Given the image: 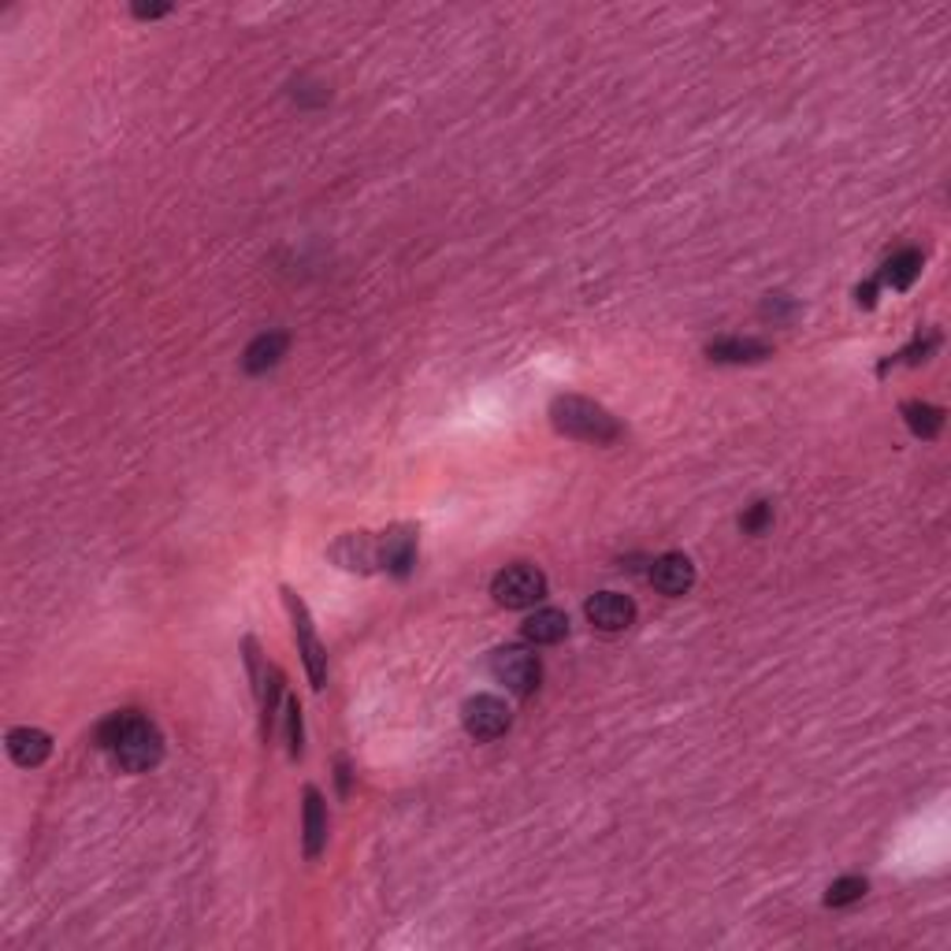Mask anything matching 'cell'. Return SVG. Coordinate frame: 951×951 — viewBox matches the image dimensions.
<instances>
[{
    "label": "cell",
    "mask_w": 951,
    "mask_h": 951,
    "mask_svg": "<svg viewBox=\"0 0 951 951\" xmlns=\"http://www.w3.org/2000/svg\"><path fill=\"white\" fill-rule=\"evenodd\" d=\"M283 602H287L290 625H295L298 654H301V662H305L309 684H313V691H324V684H327V647L320 643L316 625H313V617H309V606L290 588H283Z\"/></svg>",
    "instance_id": "obj_4"
},
{
    "label": "cell",
    "mask_w": 951,
    "mask_h": 951,
    "mask_svg": "<svg viewBox=\"0 0 951 951\" xmlns=\"http://www.w3.org/2000/svg\"><path fill=\"white\" fill-rule=\"evenodd\" d=\"M487 665H491V677L505 684V688L521 699L539 691V680H543V662H539V654L528 651V647H499Z\"/></svg>",
    "instance_id": "obj_5"
},
{
    "label": "cell",
    "mask_w": 951,
    "mask_h": 951,
    "mask_svg": "<svg viewBox=\"0 0 951 951\" xmlns=\"http://www.w3.org/2000/svg\"><path fill=\"white\" fill-rule=\"evenodd\" d=\"M521 633L528 643H536V647H554L568 636V617H565V610H554V606L536 610L528 621H524Z\"/></svg>",
    "instance_id": "obj_13"
},
{
    "label": "cell",
    "mask_w": 951,
    "mask_h": 951,
    "mask_svg": "<svg viewBox=\"0 0 951 951\" xmlns=\"http://www.w3.org/2000/svg\"><path fill=\"white\" fill-rule=\"evenodd\" d=\"M287 743H290V759H301V702L295 696H287Z\"/></svg>",
    "instance_id": "obj_21"
},
{
    "label": "cell",
    "mask_w": 951,
    "mask_h": 951,
    "mask_svg": "<svg viewBox=\"0 0 951 951\" xmlns=\"http://www.w3.org/2000/svg\"><path fill=\"white\" fill-rule=\"evenodd\" d=\"M584 613H588V621L595 628H602V633H625L636 621V602L621 591H599L584 602Z\"/></svg>",
    "instance_id": "obj_8"
},
{
    "label": "cell",
    "mask_w": 951,
    "mask_h": 951,
    "mask_svg": "<svg viewBox=\"0 0 951 951\" xmlns=\"http://www.w3.org/2000/svg\"><path fill=\"white\" fill-rule=\"evenodd\" d=\"M773 524V505L769 502H754L748 513L740 517V528L748 531V536H762Z\"/></svg>",
    "instance_id": "obj_20"
},
{
    "label": "cell",
    "mask_w": 951,
    "mask_h": 951,
    "mask_svg": "<svg viewBox=\"0 0 951 951\" xmlns=\"http://www.w3.org/2000/svg\"><path fill=\"white\" fill-rule=\"evenodd\" d=\"M335 769H339V792L350 796V762L339 759V766H335Z\"/></svg>",
    "instance_id": "obj_24"
},
{
    "label": "cell",
    "mask_w": 951,
    "mask_h": 951,
    "mask_svg": "<svg viewBox=\"0 0 951 951\" xmlns=\"http://www.w3.org/2000/svg\"><path fill=\"white\" fill-rule=\"evenodd\" d=\"M301 829H305V859H320L327 848V803L320 788H305V814H301Z\"/></svg>",
    "instance_id": "obj_12"
},
{
    "label": "cell",
    "mask_w": 951,
    "mask_h": 951,
    "mask_svg": "<svg viewBox=\"0 0 951 951\" xmlns=\"http://www.w3.org/2000/svg\"><path fill=\"white\" fill-rule=\"evenodd\" d=\"M8 754H12L15 766L34 769L52 754V736L41 733V728L20 725V728H12V733H8Z\"/></svg>",
    "instance_id": "obj_11"
},
{
    "label": "cell",
    "mask_w": 951,
    "mask_h": 951,
    "mask_svg": "<svg viewBox=\"0 0 951 951\" xmlns=\"http://www.w3.org/2000/svg\"><path fill=\"white\" fill-rule=\"evenodd\" d=\"M903 421L906 428H911V435H918V439H937L940 428H944V409L929 402H906Z\"/></svg>",
    "instance_id": "obj_18"
},
{
    "label": "cell",
    "mask_w": 951,
    "mask_h": 951,
    "mask_svg": "<svg viewBox=\"0 0 951 951\" xmlns=\"http://www.w3.org/2000/svg\"><path fill=\"white\" fill-rule=\"evenodd\" d=\"M918 275H922V253L918 250H900L896 256H888V261H885L881 279H877V283H885V287H892V290H906L914 279H918Z\"/></svg>",
    "instance_id": "obj_16"
},
{
    "label": "cell",
    "mask_w": 951,
    "mask_h": 951,
    "mask_svg": "<svg viewBox=\"0 0 951 951\" xmlns=\"http://www.w3.org/2000/svg\"><path fill=\"white\" fill-rule=\"evenodd\" d=\"M550 424L562 435H568V439L595 442V447H606V442H617L621 435H625L621 421L606 405L580 395H558L554 402H550Z\"/></svg>",
    "instance_id": "obj_2"
},
{
    "label": "cell",
    "mask_w": 951,
    "mask_h": 951,
    "mask_svg": "<svg viewBox=\"0 0 951 951\" xmlns=\"http://www.w3.org/2000/svg\"><path fill=\"white\" fill-rule=\"evenodd\" d=\"M651 584L662 595L677 599V595L691 591V584H696V565H691L688 554H680V550H670V554H662L651 565Z\"/></svg>",
    "instance_id": "obj_10"
},
{
    "label": "cell",
    "mask_w": 951,
    "mask_h": 951,
    "mask_svg": "<svg viewBox=\"0 0 951 951\" xmlns=\"http://www.w3.org/2000/svg\"><path fill=\"white\" fill-rule=\"evenodd\" d=\"M379 568L395 576H405L416 562V524H395V528L379 531Z\"/></svg>",
    "instance_id": "obj_9"
},
{
    "label": "cell",
    "mask_w": 951,
    "mask_h": 951,
    "mask_svg": "<svg viewBox=\"0 0 951 951\" xmlns=\"http://www.w3.org/2000/svg\"><path fill=\"white\" fill-rule=\"evenodd\" d=\"M491 599L505 610H528V606H536V602H543L547 599L543 568H536L528 562L505 565L502 573L491 580Z\"/></svg>",
    "instance_id": "obj_3"
},
{
    "label": "cell",
    "mask_w": 951,
    "mask_h": 951,
    "mask_svg": "<svg viewBox=\"0 0 951 951\" xmlns=\"http://www.w3.org/2000/svg\"><path fill=\"white\" fill-rule=\"evenodd\" d=\"M866 877H840V881L829 885V892H825V903L829 906H848V903H859L862 896H866Z\"/></svg>",
    "instance_id": "obj_19"
},
{
    "label": "cell",
    "mask_w": 951,
    "mask_h": 951,
    "mask_svg": "<svg viewBox=\"0 0 951 951\" xmlns=\"http://www.w3.org/2000/svg\"><path fill=\"white\" fill-rule=\"evenodd\" d=\"M940 339H937V331H929V339L922 342V335H918V342L911 346V350H903V358H906V364H918V361H926V353L933 350V346H937Z\"/></svg>",
    "instance_id": "obj_22"
},
{
    "label": "cell",
    "mask_w": 951,
    "mask_h": 951,
    "mask_svg": "<svg viewBox=\"0 0 951 951\" xmlns=\"http://www.w3.org/2000/svg\"><path fill=\"white\" fill-rule=\"evenodd\" d=\"M97 748L109 751L123 773H149L164 759V736L141 710H115L97 725Z\"/></svg>",
    "instance_id": "obj_1"
},
{
    "label": "cell",
    "mask_w": 951,
    "mask_h": 951,
    "mask_svg": "<svg viewBox=\"0 0 951 951\" xmlns=\"http://www.w3.org/2000/svg\"><path fill=\"white\" fill-rule=\"evenodd\" d=\"M167 12H172V8H167V4H149V8H146V4H135V15H138V20H160V15H167Z\"/></svg>",
    "instance_id": "obj_23"
},
{
    "label": "cell",
    "mask_w": 951,
    "mask_h": 951,
    "mask_svg": "<svg viewBox=\"0 0 951 951\" xmlns=\"http://www.w3.org/2000/svg\"><path fill=\"white\" fill-rule=\"evenodd\" d=\"M769 353L773 346L762 339H717L706 346V358L717 364H754V361H766Z\"/></svg>",
    "instance_id": "obj_14"
},
{
    "label": "cell",
    "mask_w": 951,
    "mask_h": 951,
    "mask_svg": "<svg viewBox=\"0 0 951 951\" xmlns=\"http://www.w3.org/2000/svg\"><path fill=\"white\" fill-rule=\"evenodd\" d=\"M331 562L346 568V573H376L379 568V543L372 531H346L331 543Z\"/></svg>",
    "instance_id": "obj_7"
},
{
    "label": "cell",
    "mask_w": 951,
    "mask_h": 951,
    "mask_svg": "<svg viewBox=\"0 0 951 951\" xmlns=\"http://www.w3.org/2000/svg\"><path fill=\"white\" fill-rule=\"evenodd\" d=\"M461 725H465V733L473 736V740L491 743V740H499V736L510 733L513 714H510V706H505V699H499V696H473L465 706H461Z\"/></svg>",
    "instance_id": "obj_6"
},
{
    "label": "cell",
    "mask_w": 951,
    "mask_h": 951,
    "mask_svg": "<svg viewBox=\"0 0 951 951\" xmlns=\"http://www.w3.org/2000/svg\"><path fill=\"white\" fill-rule=\"evenodd\" d=\"M279 696H283V670L279 665H268L264 673V688L256 691V702H261V736L268 743V736L275 733V710H279Z\"/></svg>",
    "instance_id": "obj_17"
},
{
    "label": "cell",
    "mask_w": 951,
    "mask_h": 951,
    "mask_svg": "<svg viewBox=\"0 0 951 951\" xmlns=\"http://www.w3.org/2000/svg\"><path fill=\"white\" fill-rule=\"evenodd\" d=\"M290 339L283 331H268V335H256V339L246 346V358H242V368L250 372V376H261V372L275 368V364L283 361V353H287Z\"/></svg>",
    "instance_id": "obj_15"
}]
</instances>
